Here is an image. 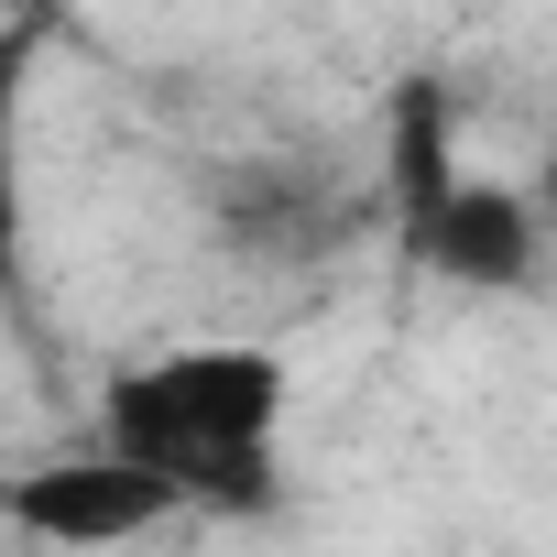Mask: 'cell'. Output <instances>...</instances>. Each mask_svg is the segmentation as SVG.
I'll return each mask as SVG.
<instances>
[{
    "label": "cell",
    "instance_id": "3957f363",
    "mask_svg": "<svg viewBox=\"0 0 557 557\" xmlns=\"http://www.w3.org/2000/svg\"><path fill=\"white\" fill-rule=\"evenodd\" d=\"M546 208L524 197V186H481V175H459L448 186V208L416 230V251L448 273V285H470V296H513L524 285V273H535V230Z\"/></svg>",
    "mask_w": 557,
    "mask_h": 557
},
{
    "label": "cell",
    "instance_id": "277c9868",
    "mask_svg": "<svg viewBox=\"0 0 557 557\" xmlns=\"http://www.w3.org/2000/svg\"><path fill=\"white\" fill-rule=\"evenodd\" d=\"M219 219H230L240 251H307V240H329L339 197H329L318 175H296V164H240V175L219 186Z\"/></svg>",
    "mask_w": 557,
    "mask_h": 557
},
{
    "label": "cell",
    "instance_id": "7a4b0ae2",
    "mask_svg": "<svg viewBox=\"0 0 557 557\" xmlns=\"http://www.w3.org/2000/svg\"><path fill=\"white\" fill-rule=\"evenodd\" d=\"M0 513H12L34 546H132L153 535L164 513H186L175 481H153L143 459L121 448H77V459H45L23 481H0Z\"/></svg>",
    "mask_w": 557,
    "mask_h": 557
},
{
    "label": "cell",
    "instance_id": "8992f818",
    "mask_svg": "<svg viewBox=\"0 0 557 557\" xmlns=\"http://www.w3.org/2000/svg\"><path fill=\"white\" fill-rule=\"evenodd\" d=\"M448 186H459V164H448V99L405 88L394 99V208H405V240L448 208Z\"/></svg>",
    "mask_w": 557,
    "mask_h": 557
},
{
    "label": "cell",
    "instance_id": "52a82bcc",
    "mask_svg": "<svg viewBox=\"0 0 557 557\" xmlns=\"http://www.w3.org/2000/svg\"><path fill=\"white\" fill-rule=\"evenodd\" d=\"M535 208H546V219H557V143H546V186H535Z\"/></svg>",
    "mask_w": 557,
    "mask_h": 557
},
{
    "label": "cell",
    "instance_id": "6da1fadb",
    "mask_svg": "<svg viewBox=\"0 0 557 557\" xmlns=\"http://www.w3.org/2000/svg\"><path fill=\"white\" fill-rule=\"evenodd\" d=\"M99 448L143 459L153 481H175L186 503L219 513H262L285 481V361L240 350V339H197V350H153L99 394Z\"/></svg>",
    "mask_w": 557,
    "mask_h": 557
},
{
    "label": "cell",
    "instance_id": "5b68a950",
    "mask_svg": "<svg viewBox=\"0 0 557 557\" xmlns=\"http://www.w3.org/2000/svg\"><path fill=\"white\" fill-rule=\"evenodd\" d=\"M23 77H34V23L0 34V307L34 285V230H23Z\"/></svg>",
    "mask_w": 557,
    "mask_h": 557
}]
</instances>
